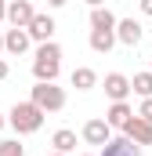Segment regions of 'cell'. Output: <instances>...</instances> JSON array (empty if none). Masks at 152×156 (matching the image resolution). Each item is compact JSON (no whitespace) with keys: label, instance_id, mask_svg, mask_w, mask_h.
I'll use <instances>...</instances> for the list:
<instances>
[{"label":"cell","instance_id":"cell-21","mask_svg":"<svg viewBox=\"0 0 152 156\" xmlns=\"http://www.w3.org/2000/svg\"><path fill=\"white\" fill-rule=\"evenodd\" d=\"M141 11H145V15L152 18V0H141Z\"/></svg>","mask_w":152,"mask_h":156},{"label":"cell","instance_id":"cell-19","mask_svg":"<svg viewBox=\"0 0 152 156\" xmlns=\"http://www.w3.org/2000/svg\"><path fill=\"white\" fill-rule=\"evenodd\" d=\"M138 116H145L152 123V98H141V109H138Z\"/></svg>","mask_w":152,"mask_h":156},{"label":"cell","instance_id":"cell-17","mask_svg":"<svg viewBox=\"0 0 152 156\" xmlns=\"http://www.w3.org/2000/svg\"><path fill=\"white\" fill-rule=\"evenodd\" d=\"M130 87H134V94H141V98H152V69H149V73H134Z\"/></svg>","mask_w":152,"mask_h":156},{"label":"cell","instance_id":"cell-15","mask_svg":"<svg viewBox=\"0 0 152 156\" xmlns=\"http://www.w3.org/2000/svg\"><path fill=\"white\" fill-rule=\"evenodd\" d=\"M98 83V73L91 69V66H80V69H73V87L76 91H91Z\"/></svg>","mask_w":152,"mask_h":156},{"label":"cell","instance_id":"cell-8","mask_svg":"<svg viewBox=\"0 0 152 156\" xmlns=\"http://www.w3.org/2000/svg\"><path fill=\"white\" fill-rule=\"evenodd\" d=\"M102 156H141V145L130 142L127 134H119V138H109L102 145Z\"/></svg>","mask_w":152,"mask_h":156},{"label":"cell","instance_id":"cell-7","mask_svg":"<svg viewBox=\"0 0 152 156\" xmlns=\"http://www.w3.org/2000/svg\"><path fill=\"white\" fill-rule=\"evenodd\" d=\"M29 44H33L29 29H18V26H11V29L4 33V51H7V55H26V51H29Z\"/></svg>","mask_w":152,"mask_h":156},{"label":"cell","instance_id":"cell-13","mask_svg":"<svg viewBox=\"0 0 152 156\" xmlns=\"http://www.w3.org/2000/svg\"><path fill=\"white\" fill-rule=\"evenodd\" d=\"M130 116H134V109H130L127 102H112V105H109V113H105L109 127H119V131L127 127V120H130Z\"/></svg>","mask_w":152,"mask_h":156},{"label":"cell","instance_id":"cell-6","mask_svg":"<svg viewBox=\"0 0 152 156\" xmlns=\"http://www.w3.org/2000/svg\"><path fill=\"white\" fill-rule=\"evenodd\" d=\"M123 134H127L130 142H138V145H152V123H149L145 116H138V113H134V116L127 120Z\"/></svg>","mask_w":152,"mask_h":156},{"label":"cell","instance_id":"cell-4","mask_svg":"<svg viewBox=\"0 0 152 156\" xmlns=\"http://www.w3.org/2000/svg\"><path fill=\"white\" fill-rule=\"evenodd\" d=\"M36 18V7L29 0H7V22L18 29H29V22Z\"/></svg>","mask_w":152,"mask_h":156},{"label":"cell","instance_id":"cell-1","mask_svg":"<svg viewBox=\"0 0 152 156\" xmlns=\"http://www.w3.org/2000/svg\"><path fill=\"white\" fill-rule=\"evenodd\" d=\"M43 116L47 113L29 98V102H15V109L7 113V123L15 127V134H36L40 127H43Z\"/></svg>","mask_w":152,"mask_h":156},{"label":"cell","instance_id":"cell-11","mask_svg":"<svg viewBox=\"0 0 152 156\" xmlns=\"http://www.w3.org/2000/svg\"><path fill=\"white\" fill-rule=\"evenodd\" d=\"M54 29H58V26H54L51 15H36V18L29 22V37L36 40V44H47V40L54 37Z\"/></svg>","mask_w":152,"mask_h":156},{"label":"cell","instance_id":"cell-23","mask_svg":"<svg viewBox=\"0 0 152 156\" xmlns=\"http://www.w3.org/2000/svg\"><path fill=\"white\" fill-rule=\"evenodd\" d=\"M83 4H91V7H102V4H105V0H83Z\"/></svg>","mask_w":152,"mask_h":156},{"label":"cell","instance_id":"cell-25","mask_svg":"<svg viewBox=\"0 0 152 156\" xmlns=\"http://www.w3.org/2000/svg\"><path fill=\"white\" fill-rule=\"evenodd\" d=\"M0 55H4V33H0Z\"/></svg>","mask_w":152,"mask_h":156},{"label":"cell","instance_id":"cell-22","mask_svg":"<svg viewBox=\"0 0 152 156\" xmlns=\"http://www.w3.org/2000/svg\"><path fill=\"white\" fill-rule=\"evenodd\" d=\"M69 0H47V7H65Z\"/></svg>","mask_w":152,"mask_h":156},{"label":"cell","instance_id":"cell-10","mask_svg":"<svg viewBox=\"0 0 152 156\" xmlns=\"http://www.w3.org/2000/svg\"><path fill=\"white\" fill-rule=\"evenodd\" d=\"M130 91H134V87H130V80L123 76V73H109V76H105V94H109L112 102H127Z\"/></svg>","mask_w":152,"mask_h":156},{"label":"cell","instance_id":"cell-9","mask_svg":"<svg viewBox=\"0 0 152 156\" xmlns=\"http://www.w3.org/2000/svg\"><path fill=\"white\" fill-rule=\"evenodd\" d=\"M141 22L138 18H123V22H116V40L119 44H127V47H138L141 44Z\"/></svg>","mask_w":152,"mask_h":156},{"label":"cell","instance_id":"cell-26","mask_svg":"<svg viewBox=\"0 0 152 156\" xmlns=\"http://www.w3.org/2000/svg\"><path fill=\"white\" fill-rule=\"evenodd\" d=\"M51 156H69V153H51Z\"/></svg>","mask_w":152,"mask_h":156},{"label":"cell","instance_id":"cell-27","mask_svg":"<svg viewBox=\"0 0 152 156\" xmlns=\"http://www.w3.org/2000/svg\"><path fill=\"white\" fill-rule=\"evenodd\" d=\"M83 156H87V153H83Z\"/></svg>","mask_w":152,"mask_h":156},{"label":"cell","instance_id":"cell-16","mask_svg":"<svg viewBox=\"0 0 152 156\" xmlns=\"http://www.w3.org/2000/svg\"><path fill=\"white\" fill-rule=\"evenodd\" d=\"M91 29H116V15L109 7H91Z\"/></svg>","mask_w":152,"mask_h":156},{"label":"cell","instance_id":"cell-14","mask_svg":"<svg viewBox=\"0 0 152 156\" xmlns=\"http://www.w3.org/2000/svg\"><path fill=\"white\" fill-rule=\"evenodd\" d=\"M51 145H54V153H69V156H73V149H76V131H69V127L54 131Z\"/></svg>","mask_w":152,"mask_h":156},{"label":"cell","instance_id":"cell-24","mask_svg":"<svg viewBox=\"0 0 152 156\" xmlns=\"http://www.w3.org/2000/svg\"><path fill=\"white\" fill-rule=\"evenodd\" d=\"M4 123H7V116H4V113H0V131H4Z\"/></svg>","mask_w":152,"mask_h":156},{"label":"cell","instance_id":"cell-2","mask_svg":"<svg viewBox=\"0 0 152 156\" xmlns=\"http://www.w3.org/2000/svg\"><path fill=\"white\" fill-rule=\"evenodd\" d=\"M58 73H62V47H58L54 40H47V44L36 47L33 76H36V80H58Z\"/></svg>","mask_w":152,"mask_h":156},{"label":"cell","instance_id":"cell-18","mask_svg":"<svg viewBox=\"0 0 152 156\" xmlns=\"http://www.w3.org/2000/svg\"><path fill=\"white\" fill-rule=\"evenodd\" d=\"M26 153V145L18 142V138H7V142H0V156H22Z\"/></svg>","mask_w":152,"mask_h":156},{"label":"cell","instance_id":"cell-5","mask_svg":"<svg viewBox=\"0 0 152 156\" xmlns=\"http://www.w3.org/2000/svg\"><path fill=\"white\" fill-rule=\"evenodd\" d=\"M109 138H112V127H109V120L94 116V120H87V123H83V142H87V145H105Z\"/></svg>","mask_w":152,"mask_h":156},{"label":"cell","instance_id":"cell-3","mask_svg":"<svg viewBox=\"0 0 152 156\" xmlns=\"http://www.w3.org/2000/svg\"><path fill=\"white\" fill-rule=\"evenodd\" d=\"M33 102H36L43 113H62V109H65V91H62L54 80H36Z\"/></svg>","mask_w":152,"mask_h":156},{"label":"cell","instance_id":"cell-12","mask_svg":"<svg viewBox=\"0 0 152 156\" xmlns=\"http://www.w3.org/2000/svg\"><path fill=\"white\" fill-rule=\"evenodd\" d=\"M116 44V29H91V51L98 55H109Z\"/></svg>","mask_w":152,"mask_h":156},{"label":"cell","instance_id":"cell-20","mask_svg":"<svg viewBox=\"0 0 152 156\" xmlns=\"http://www.w3.org/2000/svg\"><path fill=\"white\" fill-rule=\"evenodd\" d=\"M0 22H7V0H0Z\"/></svg>","mask_w":152,"mask_h":156}]
</instances>
